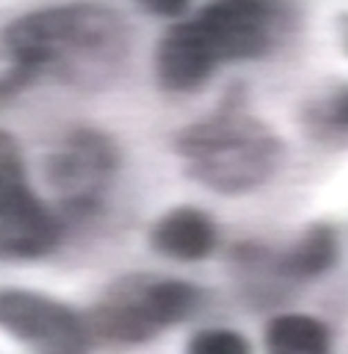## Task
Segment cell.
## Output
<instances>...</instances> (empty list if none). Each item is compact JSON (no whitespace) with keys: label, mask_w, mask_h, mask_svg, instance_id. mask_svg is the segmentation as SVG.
Segmentation results:
<instances>
[{"label":"cell","mask_w":348,"mask_h":354,"mask_svg":"<svg viewBox=\"0 0 348 354\" xmlns=\"http://www.w3.org/2000/svg\"><path fill=\"white\" fill-rule=\"evenodd\" d=\"M139 3L148 9L151 15H163V18H174V15H181L186 12V6H189V0H139Z\"/></svg>","instance_id":"5bb4252c"},{"label":"cell","mask_w":348,"mask_h":354,"mask_svg":"<svg viewBox=\"0 0 348 354\" xmlns=\"http://www.w3.org/2000/svg\"><path fill=\"white\" fill-rule=\"evenodd\" d=\"M3 48L21 77L51 71L89 80L121 59L125 27L104 6L39 9L6 27Z\"/></svg>","instance_id":"6da1fadb"},{"label":"cell","mask_w":348,"mask_h":354,"mask_svg":"<svg viewBox=\"0 0 348 354\" xmlns=\"http://www.w3.org/2000/svg\"><path fill=\"white\" fill-rule=\"evenodd\" d=\"M219 65L216 50L210 48L207 36L192 21L174 24L156 44V80L168 92H195L204 86Z\"/></svg>","instance_id":"52a82bcc"},{"label":"cell","mask_w":348,"mask_h":354,"mask_svg":"<svg viewBox=\"0 0 348 354\" xmlns=\"http://www.w3.org/2000/svg\"><path fill=\"white\" fill-rule=\"evenodd\" d=\"M336 263V234L328 225H313L301 239L280 257V274L293 281L319 278Z\"/></svg>","instance_id":"8fae6325"},{"label":"cell","mask_w":348,"mask_h":354,"mask_svg":"<svg viewBox=\"0 0 348 354\" xmlns=\"http://www.w3.org/2000/svg\"><path fill=\"white\" fill-rule=\"evenodd\" d=\"M286 0H212L195 24L216 50L219 62L260 59L289 30Z\"/></svg>","instance_id":"277c9868"},{"label":"cell","mask_w":348,"mask_h":354,"mask_svg":"<svg viewBox=\"0 0 348 354\" xmlns=\"http://www.w3.org/2000/svg\"><path fill=\"white\" fill-rule=\"evenodd\" d=\"M139 304L148 316L151 328L160 334L163 328L183 322L186 316L195 313L201 301V292L186 281H148L136 286Z\"/></svg>","instance_id":"30bf717a"},{"label":"cell","mask_w":348,"mask_h":354,"mask_svg":"<svg viewBox=\"0 0 348 354\" xmlns=\"http://www.w3.org/2000/svg\"><path fill=\"white\" fill-rule=\"evenodd\" d=\"M56 239L59 225L30 189L18 142L0 130V257H42L56 245Z\"/></svg>","instance_id":"3957f363"},{"label":"cell","mask_w":348,"mask_h":354,"mask_svg":"<svg viewBox=\"0 0 348 354\" xmlns=\"http://www.w3.org/2000/svg\"><path fill=\"white\" fill-rule=\"evenodd\" d=\"M186 354H251L248 339L228 328H207L189 339Z\"/></svg>","instance_id":"4fadbf2b"},{"label":"cell","mask_w":348,"mask_h":354,"mask_svg":"<svg viewBox=\"0 0 348 354\" xmlns=\"http://www.w3.org/2000/svg\"><path fill=\"white\" fill-rule=\"evenodd\" d=\"M116 148L104 133L77 130L48 160V177L62 204L89 209L100 201L116 171Z\"/></svg>","instance_id":"8992f818"},{"label":"cell","mask_w":348,"mask_h":354,"mask_svg":"<svg viewBox=\"0 0 348 354\" xmlns=\"http://www.w3.org/2000/svg\"><path fill=\"white\" fill-rule=\"evenodd\" d=\"M0 328L33 354H89V325L71 307L27 290H0Z\"/></svg>","instance_id":"5b68a950"},{"label":"cell","mask_w":348,"mask_h":354,"mask_svg":"<svg viewBox=\"0 0 348 354\" xmlns=\"http://www.w3.org/2000/svg\"><path fill=\"white\" fill-rule=\"evenodd\" d=\"M304 127L324 142L348 139V86H333L304 106Z\"/></svg>","instance_id":"7c38bea8"},{"label":"cell","mask_w":348,"mask_h":354,"mask_svg":"<svg viewBox=\"0 0 348 354\" xmlns=\"http://www.w3.org/2000/svg\"><path fill=\"white\" fill-rule=\"evenodd\" d=\"M151 245L172 260H204L216 248V225L207 213L195 207H177L154 225Z\"/></svg>","instance_id":"ba28073f"},{"label":"cell","mask_w":348,"mask_h":354,"mask_svg":"<svg viewBox=\"0 0 348 354\" xmlns=\"http://www.w3.org/2000/svg\"><path fill=\"white\" fill-rule=\"evenodd\" d=\"M177 151L198 183L224 195L263 186L284 160V145L275 133L237 109L186 127L177 139Z\"/></svg>","instance_id":"7a4b0ae2"},{"label":"cell","mask_w":348,"mask_h":354,"mask_svg":"<svg viewBox=\"0 0 348 354\" xmlns=\"http://www.w3.org/2000/svg\"><path fill=\"white\" fill-rule=\"evenodd\" d=\"M266 354H331V330L316 316L280 313L266 325Z\"/></svg>","instance_id":"9c48e42d"}]
</instances>
